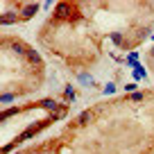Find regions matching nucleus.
Listing matches in <instances>:
<instances>
[{"mask_svg": "<svg viewBox=\"0 0 154 154\" xmlns=\"http://www.w3.org/2000/svg\"><path fill=\"white\" fill-rule=\"evenodd\" d=\"M41 104H43L45 109H54V102L52 100H41Z\"/></svg>", "mask_w": 154, "mask_h": 154, "instance_id": "obj_2", "label": "nucleus"}, {"mask_svg": "<svg viewBox=\"0 0 154 154\" xmlns=\"http://www.w3.org/2000/svg\"><path fill=\"white\" fill-rule=\"evenodd\" d=\"M34 11H36V5H27V7H25V11H23V18H29Z\"/></svg>", "mask_w": 154, "mask_h": 154, "instance_id": "obj_1", "label": "nucleus"}]
</instances>
